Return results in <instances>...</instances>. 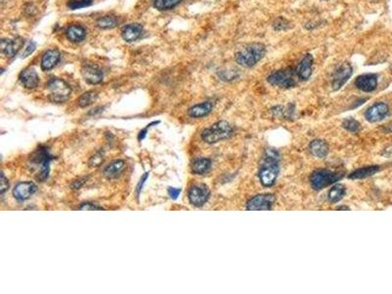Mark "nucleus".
<instances>
[{"instance_id": "nucleus-11", "label": "nucleus", "mask_w": 392, "mask_h": 294, "mask_svg": "<svg viewBox=\"0 0 392 294\" xmlns=\"http://www.w3.org/2000/svg\"><path fill=\"white\" fill-rule=\"evenodd\" d=\"M389 113L388 105L384 102H376L365 113V118L370 123H376L383 120Z\"/></svg>"}, {"instance_id": "nucleus-15", "label": "nucleus", "mask_w": 392, "mask_h": 294, "mask_svg": "<svg viewBox=\"0 0 392 294\" xmlns=\"http://www.w3.org/2000/svg\"><path fill=\"white\" fill-rule=\"evenodd\" d=\"M314 58L311 54H306L298 64L295 70L297 77L302 80L309 79L313 72Z\"/></svg>"}, {"instance_id": "nucleus-13", "label": "nucleus", "mask_w": 392, "mask_h": 294, "mask_svg": "<svg viewBox=\"0 0 392 294\" xmlns=\"http://www.w3.org/2000/svg\"><path fill=\"white\" fill-rule=\"evenodd\" d=\"M35 191L36 186L32 182H24L15 186L13 190V195L17 200L25 201L32 196Z\"/></svg>"}, {"instance_id": "nucleus-27", "label": "nucleus", "mask_w": 392, "mask_h": 294, "mask_svg": "<svg viewBox=\"0 0 392 294\" xmlns=\"http://www.w3.org/2000/svg\"><path fill=\"white\" fill-rule=\"evenodd\" d=\"M345 193H346V188H345L344 186L336 185V186H332L329 189V194H328L329 201L331 202V203L340 201L343 198Z\"/></svg>"}, {"instance_id": "nucleus-24", "label": "nucleus", "mask_w": 392, "mask_h": 294, "mask_svg": "<svg viewBox=\"0 0 392 294\" xmlns=\"http://www.w3.org/2000/svg\"><path fill=\"white\" fill-rule=\"evenodd\" d=\"M380 170V167L379 166H368V167H364V168H360L358 170L354 171L353 173H351L349 175V179H352V180H358V179H365V178H368L370 176H373L376 174L378 171Z\"/></svg>"}, {"instance_id": "nucleus-9", "label": "nucleus", "mask_w": 392, "mask_h": 294, "mask_svg": "<svg viewBox=\"0 0 392 294\" xmlns=\"http://www.w3.org/2000/svg\"><path fill=\"white\" fill-rule=\"evenodd\" d=\"M51 156L49 155L48 150H47V148H40L36 151L35 156L32 158V162L39 167V173H38V180H40L41 182L46 181L47 178H48V174H49V164H50V161H51Z\"/></svg>"}, {"instance_id": "nucleus-34", "label": "nucleus", "mask_w": 392, "mask_h": 294, "mask_svg": "<svg viewBox=\"0 0 392 294\" xmlns=\"http://www.w3.org/2000/svg\"><path fill=\"white\" fill-rule=\"evenodd\" d=\"M103 159H104V154L100 151V152H98L97 154L94 155V157L92 158V160H91V166H93V167H97V166H99L102 162H103Z\"/></svg>"}, {"instance_id": "nucleus-40", "label": "nucleus", "mask_w": 392, "mask_h": 294, "mask_svg": "<svg viewBox=\"0 0 392 294\" xmlns=\"http://www.w3.org/2000/svg\"><path fill=\"white\" fill-rule=\"evenodd\" d=\"M337 210H349L348 207H338Z\"/></svg>"}, {"instance_id": "nucleus-28", "label": "nucleus", "mask_w": 392, "mask_h": 294, "mask_svg": "<svg viewBox=\"0 0 392 294\" xmlns=\"http://www.w3.org/2000/svg\"><path fill=\"white\" fill-rule=\"evenodd\" d=\"M183 0H155L153 6L159 11H166L175 8Z\"/></svg>"}, {"instance_id": "nucleus-20", "label": "nucleus", "mask_w": 392, "mask_h": 294, "mask_svg": "<svg viewBox=\"0 0 392 294\" xmlns=\"http://www.w3.org/2000/svg\"><path fill=\"white\" fill-rule=\"evenodd\" d=\"M310 151L311 153L317 157V158H326L327 155L329 154V148L328 143L324 140H313L310 143Z\"/></svg>"}, {"instance_id": "nucleus-5", "label": "nucleus", "mask_w": 392, "mask_h": 294, "mask_svg": "<svg viewBox=\"0 0 392 294\" xmlns=\"http://www.w3.org/2000/svg\"><path fill=\"white\" fill-rule=\"evenodd\" d=\"M343 173L332 172L327 169H321L314 172L310 178V183L314 189L320 190L327 186H330L340 179H342Z\"/></svg>"}, {"instance_id": "nucleus-10", "label": "nucleus", "mask_w": 392, "mask_h": 294, "mask_svg": "<svg viewBox=\"0 0 392 294\" xmlns=\"http://www.w3.org/2000/svg\"><path fill=\"white\" fill-rule=\"evenodd\" d=\"M275 200L274 195L271 194L257 195L247 202L246 209L250 211H268L272 209Z\"/></svg>"}, {"instance_id": "nucleus-16", "label": "nucleus", "mask_w": 392, "mask_h": 294, "mask_svg": "<svg viewBox=\"0 0 392 294\" xmlns=\"http://www.w3.org/2000/svg\"><path fill=\"white\" fill-rule=\"evenodd\" d=\"M25 40L21 37H17L13 39H2L1 41V49L2 52L9 58L14 57L19 52V50L24 46Z\"/></svg>"}, {"instance_id": "nucleus-14", "label": "nucleus", "mask_w": 392, "mask_h": 294, "mask_svg": "<svg viewBox=\"0 0 392 294\" xmlns=\"http://www.w3.org/2000/svg\"><path fill=\"white\" fill-rule=\"evenodd\" d=\"M355 87L364 93H372L377 87V77L374 74L361 75L355 79Z\"/></svg>"}, {"instance_id": "nucleus-12", "label": "nucleus", "mask_w": 392, "mask_h": 294, "mask_svg": "<svg viewBox=\"0 0 392 294\" xmlns=\"http://www.w3.org/2000/svg\"><path fill=\"white\" fill-rule=\"evenodd\" d=\"M81 75L84 80L91 85H98L103 80L102 71L95 65L86 64L81 69Z\"/></svg>"}, {"instance_id": "nucleus-37", "label": "nucleus", "mask_w": 392, "mask_h": 294, "mask_svg": "<svg viewBox=\"0 0 392 294\" xmlns=\"http://www.w3.org/2000/svg\"><path fill=\"white\" fill-rule=\"evenodd\" d=\"M168 193H169V195L171 196V198H172V199H177L178 196H179L180 193H181V189H180V188H175V187H170V188L168 189Z\"/></svg>"}, {"instance_id": "nucleus-18", "label": "nucleus", "mask_w": 392, "mask_h": 294, "mask_svg": "<svg viewBox=\"0 0 392 294\" xmlns=\"http://www.w3.org/2000/svg\"><path fill=\"white\" fill-rule=\"evenodd\" d=\"M143 32V27L141 24L134 23L128 24L124 27L122 31V37L126 43H134L139 39Z\"/></svg>"}, {"instance_id": "nucleus-21", "label": "nucleus", "mask_w": 392, "mask_h": 294, "mask_svg": "<svg viewBox=\"0 0 392 294\" xmlns=\"http://www.w3.org/2000/svg\"><path fill=\"white\" fill-rule=\"evenodd\" d=\"M212 109H213V103L210 101H206L189 109L188 115L192 118H202L210 114Z\"/></svg>"}, {"instance_id": "nucleus-7", "label": "nucleus", "mask_w": 392, "mask_h": 294, "mask_svg": "<svg viewBox=\"0 0 392 294\" xmlns=\"http://www.w3.org/2000/svg\"><path fill=\"white\" fill-rule=\"evenodd\" d=\"M353 73V69L349 63H342L340 66H338L333 74H332V79H331V87L333 91H338L340 90L347 80L351 77Z\"/></svg>"}, {"instance_id": "nucleus-30", "label": "nucleus", "mask_w": 392, "mask_h": 294, "mask_svg": "<svg viewBox=\"0 0 392 294\" xmlns=\"http://www.w3.org/2000/svg\"><path fill=\"white\" fill-rule=\"evenodd\" d=\"M93 1L94 0H69L67 5L70 9L75 10V9H80V8L92 5Z\"/></svg>"}, {"instance_id": "nucleus-35", "label": "nucleus", "mask_w": 392, "mask_h": 294, "mask_svg": "<svg viewBox=\"0 0 392 294\" xmlns=\"http://www.w3.org/2000/svg\"><path fill=\"white\" fill-rule=\"evenodd\" d=\"M79 210H103L102 207L97 206L94 203H83L78 207Z\"/></svg>"}, {"instance_id": "nucleus-25", "label": "nucleus", "mask_w": 392, "mask_h": 294, "mask_svg": "<svg viewBox=\"0 0 392 294\" xmlns=\"http://www.w3.org/2000/svg\"><path fill=\"white\" fill-rule=\"evenodd\" d=\"M212 166V162L208 158H199L195 160L191 166V170L194 174L204 175L209 172Z\"/></svg>"}, {"instance_id": "nucleus-17", "label": "nucleus", "mask_w": 392, "mask_h": 294, "mask_svg": "<svg viewBox=\"0 0 392 294\" xmlns=\"http://www.w3.org/2000/svg\"><path fill=\"white\" fill-rule=\"evenodd\" d=\"M20 80L22 85L29 90L35 89L39 83V77L33 68H27L20 74Z\"/></svg>"}, {"instance_id": "nucleus-38", "label": "nucleus", "mask_w": 392, "mask_h": 294, "mask_svg": "<svg viewBox=\"0 0 392 294\" xmlns=\"http://www.w3.org/2000/svg\"><path fill=\"white\" fill-rule=\"evenodd\" d=\"M160 123L159 121H157V122H153V123H151V124H147V127L144 129V130H142L141 131V133H140V136H139V140H142L144 138H145V136H146V133H147V130L149 129V128H151L153 124H158Z\"/></svg>"}, {"instance_id": "nucleus-26", "label": "nucleus", "mask_w": 392, "mask_h": 294, "mask_svg": "<svg viewBox=\"0 0 392 294\" xmlns=\"http://www.w3.org/2000/svg\"><path fill=\"white\" fill-rule=\"evenodd\" d=\"M119 19L115 16H104V17H101L99 18L97 21H96V26L100 29H103V30H108V29H114L116 28L117 26H119Z\"/></svg>"}, {"instance_id": "nucleus-36", "label": "nucleus", "mask_w": 392, "mask_h": 294, "mask_svg": "<svg viewBox=\"0 0 392 294\" xmlns=\"http://www.w3.org/2000/svg\"><path fill=\"white\" fill-rule=\"evenodd\" d=\"M8 187H9V183H8L7 179L5 178L4 174L2 173V174H1V194H2V195L6 192V190L8 189Z\"/></svg>"}, {"instance_id": "nucleus-4", "label": "nucleus", "mask_w": 392, "mask_h": 294, "mask_svg": "<svg viewBox=\"0 0 392 294\" xmlns=\"http://www.w3.org/2000/svg\"><path fill=\"white\" fill-rule=\"evenodd\" d=\"M47 87L49 92V99L55 103L66 102L72 93V90L69 85L58 77L50 78L47 82Z\"/></svg>"}, {"instance_id": "nucleus-29", "label": "nucleus", "mask_w": 392, "mask_h": 294, "mask_svg": "<svg viewBox=\"0 0 392 294\" xmlns=\"http://www.w3.org/2000/svg\"><path fill=\"white\" fill-rule=\"evenodd\" d=\"M96 98H97V93L95 92H88L83 93L78 99V105L79 107H82V108L88 107L94 103Z\"/></svg>"}, {"instance_id": "nucleus-2", "label": "nucleus", "mask_w": 392, "mask_h": 294, "mask_svg": "<svg viewBox=\"0 0 392 294\" xmlns=\"http://www.w3.org/2000/svg\"><path fill=\"white\" fill-rule=\"evenodd\" d=\"M266 51V47L261 43L250 44L235 54V61L244 68H251L263 59Z\"/></svg>"}, {"instance_id": "nucleus-32", "label": "nucleus", "mask_w": 392, "mask_h": 294, "mask_svg": "<svg viewBox=\"0 0 392 294\" xmlns=\"http://www.w3.org/2000/svg\"><path fill=\"white\" fill-rule=\"evenodd\" d=\"M289 28V24L284 20L283 18H279L275 23H274V29L276 31H285Z\"/></svg>"}, {"instance_id": "nucleus-39", "label": "nucleus", "mask_w": 392, "mask_h": 294, "mask_svg": "<svg viewBox=\"0 0 392 294\" xmlns=\"http://www.w3.org/2000/svg\"><path fill=\"white\" fill-rule=\"evenodd\" d=\"M147 178H148V173H146L143 177H142V179L141 180V182H140V184H139V186H138V193L140 194V192H141V188H142V186H143V184L145 183V181L147 180Z\"/></svg>"}, {"instance_id": "nucleus-19", "label": "nucleus", "mask_w": 392, "mask_h": 294, "mask_svg": "<svg viewBox=\"0 0 392 294\" xmlns=\"http://www.w3.org/2000/svg\"><path fill=\"white\" fill-rule=\"evenodd\" d=\"M61 54L56 49H51L47 51L41 58V69L42 71H50L52 70L58 62L60 61Z\"/></svg>"}, {"instance_id": "nucleus-6", "label": "nucleus", "mask_w": 392, "mask_h": 294, "mask_svg": "<svg viewBox=\"0 0 392 294\" xmlns=\"http://www.w3.org/2000/svg\"><path fill=\"white\" fill-rule=\"evenodd\" d=\"M295 74L296 72L291 69L279 70L270 74L267 80L270 85L280 89H291L296 86Z\"/></svg>"}, {"instance_id": "nucleus-1", "label": "nucleus", "mask_w": 392, "mask_h": 294, "mask_svg": "<svg viewBox=\"0 0 392 294\" xmlns=\"http://www.w3.org/2000/svg\"><path fill=\"white\" fill-rule=\"evenodd\" d=\"M279 161L280 155L278 151L273 148L267 150L259 172V179L263 186L270 187L275 185L279 176Z\"/></svg>"}, {"instance_id": "nucleus-31", "label": "nucleus", "mask_w": 392, "mask_h": 294, "mask_svg": "<svg viewBox=\"0 0 392 294\" xmlns=\"http://www.w3.org/2000/svg\"><path fill=\"white\" fill-rule=\"evenodd\" d=\"M342 127L344 128L345 130H347L348 132H351V133H357L360 131V124L352 118L344 120L342 123Z\"/></svg>"}, {"instance_id": "nucleus-33", "label": "nucleus", "mask_w": 392, "mask_h": 294, "mask_svg": "<svg viewBox=\"0 0 392 294\" xmlns=\"http://www.w3.org/2000/svg\"><path fill=\"white\" fill-rule=\"evenodd\" d=\"M35 48H36L35 44H34L33 41H29L28 45L24 48V51H23V53H22V57H23V58L28 57L29 55H31V53L35 50Z\"/></svg>"}, {"instance_id": "nucleus-23", "label": "nucleus", "mask_w": 392, "mask_h": 294, "mask_svg": "<svg viewBox=\"0 0 392 294\" xmlns=\"http://www.w3.org/2000/svg\"><path fill=\"white\" fill-rule=\"evenodd\" d=\"M125 163L123 160H117L114 161L110 164L109 166L106 167L104 171V175L108 179H114L117 178L118 176L121 175V173L125 169Z\"/></svg>"}, {"instance_id": "nucleus-8", "label": "nucleus", "mask_w": 392, "mask_h": 294, "mask_svg": "<svg viewBox=\"0 0 392 294\" xmlns=\"http://www.w3.org/2000/svg\"><path fill=\"white\" fill-rule=\"evenodd\" d=\"M210 197V190L208 186L203 184L194 185L191 186L188 191V199L189 202L196 207L203 206L208 201Z\"/></svg>"}, {"instance_id": "nucleus-22", "label": "nucleus", "mask_w": 392, "mask_h": 294, "mask_svg": "<svg viewBox=\"0 0 392 294\" xmlns=\"http://www.w3.org/2000/svg\"><path fill=\"white\" fill-rule=\"evenodd\" d=\"M86 35V31L84 28H82L79 25H72L69 27L66 31L67 38L72 43H78L81 41Z\"/></svg>"}, {"instance_id": "nucleus-3", "label": "nucleus", "mask_w": 392, "mask_h": 294, "mask_svg": "<svg viewBox=\"0 0 392 294\" xmlns=\"http://www.w3.org/2000/svg\"><path fill=\"white\" fill-rule=\"evenodd\" d=\"M233 134L234 128L232 127V124L226 121H220L211 125L210 128L205 129L201 134V138L205 142L213 144L219 142L221 140L229 139L230 137H232Z\"/></svg>"}]
</instances>
